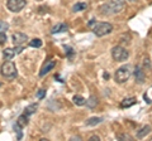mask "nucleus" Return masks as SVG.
Returning <instances> with one entry per match:
<instances>
[{
    "mask_svg": "<svg viewBox=\"0 0 152 141\" xmlns=\"http://www.w3.org/2000/svg\"><path fill=\"white\" fill-rule=\"evenodd\" d=\"M123 6H124V3L123 0H109L107 4L100 6V12L104 15H109V14H117V13H121Z\"/></svg>",
    "mask_w": 152,
    "mask_h": 141,
    "instance_id": "nucleus-1",
    "label": "nucleus"
},
{
    "mask_svg": "<svg viewBox=\"0 0 152 141\" xmlns=\"http://www.w3.org/2000/svg\"><path fill=\"white\" fill-rule=\"evenodd\" d=\"M0 72L5 78H15L17 77V67L15 64H14L12 60H5V62L3 63L1 68H0Z\"/></svg>",
    "mask_w": 152,
    "mask_h": 141,
    "instance_id": "nucleus-2",
    "label": "nucleus"
},
{
    "mask_svg": "<svg viewBox=\"0 0 152 141\" xmlns=\"http://www.w3.org/2000/svg\"><path fill=\"white\" fill-rule=\"evenodd\" d=\"M112 30H113V25L110 23H96L93 28V32L96 37H104L109 34V33H112Z\"/></svg>",
    "mask_w": 152,
    "mask_h": 141,
    "instance_id": "nucleus-3",
    "label": "nucleus"
},
{
    "mask_svg": "<svg viewBox=\"0 0 152 141\" xmlns=\"http://www.w3.org/2000/svg\"><path fill=\"white\" fill-rule=\"evenodd\" d=\"M129 77H131V69H129L128 65H123V67L118 68L115 74H114L115 82H118V83H124V82H127Z\"/></svg>",
    "mask_w": 152,
    "mask_h": 141,
    "instance_id": "nucleus-4",
    "label": "nucleus"
},
{
    "mask_svg": "<svg viewBox=\"0 0 152 141\" xmlns=\"http://www.w3.org/2000/svg\"><path fill=\"white\" fill-rule=\"evenodd\" d=\"M112 57L117 60V62H124L129 57L128 50L124 49L123 47H114L112 49Z\"/></svg>",
    "mask_w": 152,
    "mask_h": 141,
    "instance_id": "nucleus-5",
    "label": "nucleus"
},
{
    "mask_svg": "<svg viewBox=\"0 0 152 141\" xmlns=\"http://www.w3.org/2000/svg\"><path fill=\"white\" fill-rule=\"evenodd\" d=\"M27 4V0H8L7 3V6L10 12L13 13H19L24 9Z\"/></svg>",
    "mask_w": 152,
    "mask_h": 141,
    "instance_id": "nucleus-6",
    "label": "nucleus"
},
{
    "mask_svg": "<svg viewBox=\"0 0 152 141\" xmlns=\"http://www.w3.org/2000/svg\"><path fill=\"white\" fill-rule=\"evenodd\" d=\"M23 49H24V48H23L22 45L15 47V48H7V49H4V52H3V55H4V58H5L7 60H10L13 57H15L17 54L22 53Z\"/></svg>",
    "mask_w": 152,
    "mask_h": 141,
    "instance_id": "nucleus-7",
    "label": "nucleus"
},
{
    "mask_svg": "<svg viewBox=\"0 0 152 141\" xmlns=\"http://www.w3.org/2000/svg\"><path fill=\"white\" fill-rule=\"evenodd\" d=\"M28 39V37L26 34H23V33H14L13 34V43L15 45H20L23 43H26Z\"/></svg>",
    "mask_w": 152,
    "mask_h": 141,
    "instance_id": "nucleus-8",
    "label": "nucleus"
},
{
    "mask_svg": "<svg viewBox=\"0 0 152 141\" xmlns=\"http://www.w3.org/2000/svg\"><path fill=\"white\" fill-rule=\"evenodd\" d=\"M134 77H136V81L138 82V83H143L145 82V72H143V69H142L141 67H136L134 69Z\"/></svg>",
    "mask_w": 152,
    "mask_h": 141,
    "instance_id": "nucleus-9",
    "label": "nucleus"
},
{
    "mask_svg": "<svg viewBox=\"0 0 152 141\" xmlns=\"http://www.w3.org/2000/svg\"><path fill=\"white\" fill-rule=\"evenodd\" d=\"M136 103V98L134 97H131V98H124L122 102H121V107L122 109H127V107H131Z\"/></svg>",
    "mask_w": 152,
    "mask_h": 141,
    "instance_id": "nucleus-10",
    "label": "nucleus"
},
{
    "mask_svg": "<svg viewBox=\"0 0 152 141\" xmlns=\"http://www.w3.org/2000/svg\"><path fill=\"white\" fill-rule=\"evenodd\" d=\"M151 132V126H148V125H146V126H143L138 132H137V137L138 139H143L146 135H148Z\"/></svg>",
    "mask_w": 152,
    "mask_h": 141,
    "instance_id": "nucleus-11",
    "label": "nucleus"
},
{
    "mask_svg": "<svg viewBox=\"0 0 152 141\" xmlns=\"http://www.w3.org/2000/svg\"><path fill=\"white\" fill-rule=\"evenodd\" d=\"M64 32H67V25L66 24H57L56 27H53L52 29V34H57V33H64Z\"/></svg>",
    "mask_w": 152,
    "mask_h": 141,
    "instance_id": "nucleus-12",
    "label": "nucleus"
},
{
    "mask_svg": "<svg viewBox=\"0 0 152 141\" xmlns=\"http://www.w3.org/2000/svg\"><path fill=\"white\" fill-rule=\"evenodd\" d=\"M17 125H19L20 127H26V126L28 125V116L26 114L20 115L18 117V120H17Z\"/></svg>",
    "mask_w": 152,
    "mask_h": 141,
    "instance_id": "nucleus-13",
    "label": "nucleus"
},
{
    "mask_svg": "<svg viewBox=\"0 0 152 141\" xmlns=\"http://www.w3.org/2000/svg\"><path fill=\"white\" fill-rule=\"evenodd\" d=\"M55 64H56L55 62H48V64H47V65H45V67H43V69H42L41 72H39V76H41V77H43L45 74H47V73H48V72H50V70H51L52 68L55 67Z\"/></svg>",
    "mask_w": 152,
    "mask_h": 141,
    "instance_id": "nucleus-14",
    "label": "nucleus"
},
{
    "mask_svg": "<svg viewBox=\"0 0 152 141\" xmlns=\"http://www.w3.org/2000/svg\"><path fill=\"white\" fill-rule=\"evenodd\" d=\"M88 8V4L86 3H76L75 5L72 6V10L76 13V12H83L85 9Z\"/></svg>",
    "mask_w": 152,
    "mask_h": 141,
    "instance_id": "nucleus-15",
    "label": "nucleus"
},
{
    "mask_svg": "<svg viewBox=\"0 0 152 141\" xmlns=\"http://www.w3.org/2000/svg\"><path fill=\"white\" fill-rule=\"evenodd\" d=\"M100 122H103L102 117H91V119H89V120L86 121V125H88V126H95V125L100 124Z\"/></svg>",
    "mask_w": 152,
    "mask_h": 141,
    "instance_id": "nucleus-16",
    "label": "nucleus"
},
{
    "mask_svg": "<svg viewBox=\"0 0 152 141\" xmlns=\"http://www.w3.org/2000/svg\"><path fill=\"white\" fill-rule=\"evenodd\" d=\"M37 109H38V105H37V103H32V105H29V106H28L27 109H26L24 114H26L27 116H31L32 114H34Z\"/></svg>",
    "mask_w": 152,
    "mask_h": 141,
    "instance_id": "nucleus-17",
    "label": "nucleus"
},
{
    "mask_svg": "<svg viewBox=\"0 0 152 141\" xmlns=\"http://www.w3.org/2000/svg\"><path fill=\"white\" fill-rule=\"evenodd\" d=\"M86 106L89 107V109H94L95 106H96V103H98V98L95 97V96H91L89 98V100H86Z\"/></svg>",
    "mask_w": 152,
    "mask_h": 141,
    "instance_id": "nucleus-18",
    "label": "nucleus"
},
{
    "mask_svg": "<svg viewBox=\"0 0 152 141\" xmlns=\"http://www.w3.org/2000/svg\"><path fill=\"white\" fill-rule=\"evenodd\" d=\"M85 102H86V100H85L84 97L81 96H74V103L77 106H84Z\"/></svg>",
    "mask_w": 152,
    "mask_h": 141,
    "instance_id": "nucleus-19",
    "label": "nucleus"
},
{
    "mask_svg": "<svg viewBox=\"0 0 152 141\" xmlns=\"http://www.w3.org/2000/svg\"><path fill=\"white\" fill-rule=\"evenodd\" d=\"M29 45L33 47V48H41V47H42V40L36 38V39H33V40L31 42Z\"/></svg>",
    "mask_w": 152,
    "mask_h": 141,
    "instance_id": "nucleus-20",
    "label": "nucleus"
},
{
    "mask_svg": "<svg viewBox=\"0 0 152 141\" xmlns=\"http://www.w3.org/2000/svg\"><path fill=\"white\" fill-rule=\"evenodd\" d=\"M9 29V24L4 20H0V32H7Z\"/></svg>",
    "mask_w": 152,
    "mask_h": 141,
    "instance_id": "nucleus-21",
    "label": "nucleus"
},
{
    "mask_svg": "<svg viewBox=\"0 0 152 141\" xmlns=\"http://www.w3.org/2000/svg\"><path fill=\"white\" fill-rule=\"evenodd\" d=\"M117 139L118 140H132L131 136L127 135V134H119V135H117Z\"/></svg>",
    "mask_w": 152,
    "mask_h": 141,
    "instance_id": "nucleus-22",
    "label": "nucleus"
},
{
    "mask_svg": "<svg viewBox=\"0 0 152 141\" xmlns=\"http://www.w3.org/2000/svg\"><path fill=\"white\" fill-rule=\"evenodd\" d=\"M7 42V34L4 32H0V44H4Z\"/></svg>",
    "mask_w": 152,
    "mask_h": 141,
    "instance_id": "nucleus-23",
    "label": "nucleus"
},
{
    "mask_svg": "<svg viewBox=\"0 0 152 141\" xmlns=\"http://www.w3.org/2000/svg\"><path fill=\"white\" fill-rule=\"evenodd\" d=\"M14 129H15L17 132H18V140H20L22 139V129L23 127H20L19 125H15V126H14Z\"/></svg>",
    "mask_w": 152,
    "mask_h": 141,
    "instance_id": "nucleus-24",
    "label": "nucleus"
},
{
    "mask_svg": "<svg viewBox=\"0 0 152 141\" xmlns=\"http://www.w3.org/2000/svg\"><path fill=\"white\" fill-rule=\"evenodd\" d=\"M45 96H46V90H39V91L37 92V97L39 98V100H42Z\"/></svg>",
    "mask_w": 152,
    "mask_h": 141,
    "instance_id": "nucleus-25",
    "label": "nucleus"
},
{
    "mask_svg": "<svg viewBox=\"0 0 152 141\" xmlns=\"http://www.w3.org/2000/svg\"><path fill=\"white\" fill-rule=\"evenodd\" d=\"M145 65H146V67L148 65V68H151V63H150V59H148V58L145 59Z\"/></svg>",
    "mask_w": 152,
    "mask_h": 141,
    "instance_id": "nucleus-26",
    "label": "nucleus"
},
{
    "mask_svg": "<svg viewBox=\"0 0 152 141\" xmlns=\"http://www.w3.org/2000/svg\"><path fill=\"white\" fill-rule=\"evenodd\" d=\"M100 139H99V136H91L90 137V141H99Z\"/></svg>",
    "mask_w": 152,
    "mask_h": 141,
    "instance_id": "nucleus-27",
    "label": "nucleus"
},
{
    "mask_svg": "<svg viewBox=\"0 0 152 141\" xmlns=\"http://www.w3.org/2000/svg\"><path fill=\"white\" fill-rule=\"evenodd\" d=\"M145 101H146L147 103H151V100H150L148 97H147V95H145Z\"/></svg>",
    "mask_w": 152,
    "mask_h": 141,
    "instance_id": "nucleus-28",
    "label": "nucleus"
},
{
    "mask_svg": "<svg viewBox=\"0 0 152 141\" xmlns=\"http://www.w3.org/2000/svg\"><path fill=\"white\" fill-rule=\"evenodd\" d=\"M128 1H136V0H128Z\"/></svg>",
    "mask_w": 152,
    "mask_h": 141,
    "instance_id": "nucleus-29",
    "label": "nucleus"
},
{
    "mask_svg": "<svg viewBox=\"0 0 152 141\" xmlns=\"http://www.w3.org/2000/svg\"><path fill=\"white\" fill-rule=\"evenodd\" d=\"M0 87H1V83H0Z\"/></svg>",
    "mask_w": 152,
    "mask_h": 141,
    "instance_id": "nucleus-30",
    "label": "nucleus"
}]
</instances>
